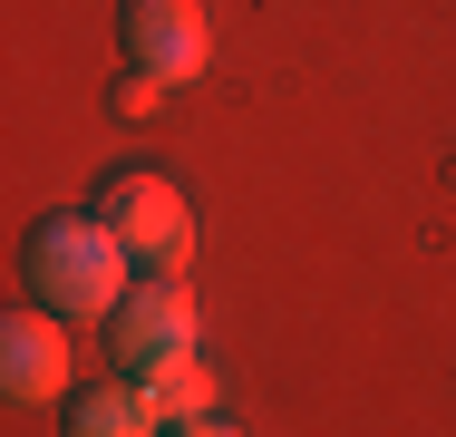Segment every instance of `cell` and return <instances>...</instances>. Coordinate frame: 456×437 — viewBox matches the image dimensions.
<instances>
[{
  "label": "cell",
  "instance_id": "obj_7",
  "mask_svg": "<svg viewBox=\"0 0 456 437\" xmlns=\"http://www.w3.org/2000/svg\"><path fill=\"white\" fill-rule=\"evenodd\" d=\"M146 399H156L166 428H175V418H214V369L184 350V359H166V369H146Z\"/></svg>",
  "mask_w": 456,
  "mask_h": 437
},
{
  "label": "cell",
  "instance_id": "obj_5",
  "mask_svg": "<svg viewBox=\"0 0 456 437\" xmlns=\"http://www.w3.org/2000/svg\"><path fill=\"white\" fill-rule=\"evenodd\" d=\"M0 389H10L20 408L78 389V379H69V321H59V311H10V321H0Z\"/></svg>",
  "mask_w": 456,
  "mask_h": 437
},
{
  "label": "cell",
  "instance_id": "obj_3",
  "mask_svg": "<svg viewBox=\"0 0 456 437\" xmlns=\"http://www.w3.org/2000/svg\"><path fill=\"white\" fill-rule=\"evenodd\" d=\"M97 214L117 224V243L136 253V272H184V253H194V204H184L166 175L117 166L97 185Z\"/></svg>",
  "mask_w": 456,
  "mask_h": 437
},
{
  "label": "cell",
  "instance_id": "obj_6",
  "mask_svg": "<svg viewBox=\"0 0 456 437\" xmlns=\"http://www.w3.org/2000/svg\"><path fill=\"white\" fill-rule=\"evenodd\" d=\"M59 428L69 437H166V418H156V399H146V379H88V389H69L59 399Z\"/></svg>",
  "mask_w": 456,
  "mask_h": 437
},
{
  "label": "cell",
  "instance_id": "obj_1",
  "mask_svg": "<svg viewBox=\"0 0 456 437\" xmlns=\"http://www.w3.org/2000/svg\"><path fill=\"white\" fill-rule=\"evenodd\" d=\"M20 272H29V301L39 311H59V321H107L136 282V253L117 243V224L107 214H39L29 224V243H20Z\"/></svg>",
  "mask_w": 456,
  "mask_h": 437
},
{
  "label": "cell",
  "instance_id": "obj_9",
  "mask_svg": "<svg viewBox=\"0 0 456 437\" xmlns=\"http://www.w3.org/2000/svg\"><path fill=\"white\" fill-rule=\"evenodd\" d=\"M166 437H243V428H233V418H175Z\"/></svg>",
  "mask_w": 456,
  "mask_h": 437
},
{
  "label": "cell",
  "instance_id": "obj_8",
  "mask_svg": "<svg viewBox=\"0 0 456 437\" xmlns=\"http://www.w3.org/2000/svg\"><path fill=\"white\" fill-rule=\"evenodd\" d=\"M156 97H166V78H146V69H126V78H117V97H107V107H117V117H146Z\"/></svg>",
  "mask_w": 456,
  "mask_h": 437
},
{
  "label": "cell",
  "instance_id": "obj_4",
  "mask_svg": "<svg viewBox=\"0 0 456 437\" xmlns=\"http://www.w3.org/2000/svg\"><path fill=\"white\" fill-rule=\"evenodd\" d=\"M117 49H126V69H146V78H204V59H214V29H204V0H117Z\"/></svg>",
  "mask_w": 456,
  "mask_h": 437
},
{
  "label": "cell",
  "instance_id": "obj_2",
  "mask_svg": "<svg viewBox=\"0 0 456 437\" xmlns=\"http://www.w3.org/2000/svg\"><path fill=\"white\" fill-rule=\"evenodd\" d=\"M97 331H107V359H117L126 379H146V369H166V359H184V350L204 341V311H194L184 272H146Z\"/></svg>",
  "mask_w": 456,
  "mask_h": 437
}]
</instances>
